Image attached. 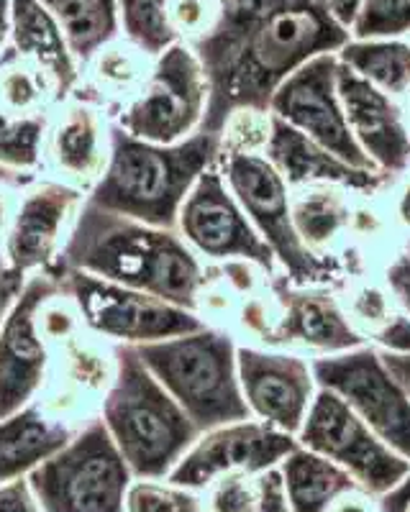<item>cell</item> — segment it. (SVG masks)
I'll use <instances>...</instances> for the list:
<instances>
[{"instance_id":"obj_1","label":"cell","mask_w":410,"mask_h":512,"mask_svg":"<svg viewBox=\"0 0 410 512\" xmlns=\"http://www.w3.org/2000/svg\"><path fill=\"white\" fill-rule=\"evenodd\" d=\"M362 0H218L213 29L188 47L208 80L200 131L221 136L234 113H264L305 62L352 41Z\"/></svg>"},{"instance_id":"obj_2","label":"cell","mask_w":410,"mask_h":512,"mask_svg":"<svg viewBox=\"0 0 410 512\" xmlns=\"http://www.w3.org/2000/svg\"><path fill=\"white\" fill-rule=\"evenodd\" d=\"M65 269H82L193 313L208 280L200 256L177 231L113 216L88 203L54 277L62 280Z\"/></svg>"},{"instance_id":"obj_3","label":"cell","mask_w":410,"mask_h":512,"mask_svg":"<svg viewBox=\"0 0 410 512\" xmlns=\"http://www.w3.org/2000/svg\"><path fill=\"white\" fill-rule=\"evenodd\" d=\"M221 136L198 131L177 144H149L113 123L111 159L85 203L113 216L177 231V216L205 169L218 162Z\"/></svg>"},{"instance_id":"obj_4","label":"cell","mask_w":410,"mask_h":512,"mask_svg":"<svg viewBox=\"0 0 410 512\" xmlns=\"http://www.w3.org/2000/svg\"><path fill=\"white\" fill-rule=\"evenodd\" d=\"M100 420L134 479H167L200 436L136 346H116V377L100 405Z\"/></svg>"},{"instance_id":"obj_5","label":"cell","mask_w":410,"mask_h":512,"mask_svg":"<svg viewBox=\"0 0 410 512\" xmlns=\"http://www.w3.org/2000/svg\"><path fill=\"white\" fill-rule=\"evenodd\" d=\"M234 338L203 331L136 346L141 361L177 400L200 433L252 418L239 384Z\"/></svg>"},{"instance_id":"obj_6","label":"cell","mask_w":410,"mask_h":512,"mask_svg":"<svg viewBox=\"0 0 410 512\" xmlns=\"http://www.w3.org/2000/svg\"><path fill=\"white\" fill-rule=\"evenodd\" d=\"M134 474L100 415L29 472L44 512H123Z\"/></svg>"},{"instance_id":"obj_7","label":"cell","mask_w":410,"mask_h":512,"mask_svg":"<svg viewBox=\"0 0 410 512\" xmlns=\"http://www.w3.org/2000/svg\"><path fill=\"white\" fill-rule=\"evenodd\" d=\"M205 111V72L193 49L185 41H177L175 47L154 59L147 80L116 113L113 123L134 139L170 146L198 134Z\"/></svg>"},{"instance_id":"obj_8","label":"cell","mask_w":410,"mask_h":512,"mask_svg":"<svg viewBox=\"0 0 410 512\" xmlns=\"http://www.w3.org/2000/svg\"><path fill=\"white\" fill-rule=\"evenodd\" d=\"M62 280L80 310L85 328L113 346L154 344L188 336L208 326L193 310L116 285L82 269H65Z\"/></svg>"},{"instance_id":"obj_9","label":"cell","mask_w":410,"mask_h":512,"mask_svg":"<svg viewBox=\"0 0 410 512\" xmlns=\"http://www.w3.org/2000/svg\"><path fill=\"white\" fill-rule=\"evenodd\" d=\"M216 164L246 218L298 285L334 277L339 269L336 262L318 259L295 231L293 208L287 203V182L270 159L254 152H221Z\"/></svg>"},{"instance_id":"obj_10","label":"cell","mask_w":410,"mask_h":512,"mask_svg":"<svg viewBox=\"0 0 410 512\" xmlns=\"http://www.w3.org/2000/svg\"><path fill=\"white\" fill-rule=\"evenodd\" d=\"M298 443L341 466L364 492L385 497L410 472V461L382 443L377 433L331 390L316 392Z\"/></svg>"},{"instance_id":"obj_11","label":"cell","mask_w":410,"mask_h":512,"mask_svg":"<svg viewBox=\"0 0 410 512\" xmlns=\"http://www.w3.org/2000/svg\"><path fill=\"white\" fill-rule=\"evenodd\" d=\"M88 195L52 177H36L21 190L16 216L0 246L3 272L11 285H21L36 272L57 274Z\"/></svg>"},{"instance_id":"obj_12","label":"cell","mask_w":410,"mask_h":512,"mask_svg":"<svg viewBox=\"0 0 410 512\" xmlns=\"http://www.w3.org/2000/svg\"><path fill=\"white\" fill-rule=\"evenodd\" d=\"M321 390H331L377 433L382 443L410 461V397L369 346L323 356L313 364Z\"/></svg>"},{"instance_id":"obj_13","label":"cell","mask_w":410,"mask_h":512,"mask_svg":"<svg viewBox=\"0 0 410 512\" xmlns=\"http://www.w3.org/2000/svg\"><path fill=\"white\" fill-rule=\"evenodd\" d=\"M177 233L195 254L205 259H216V262L244 259L259 264L267 272L275 267V254L246 218L244 208L223 180L218 164L205 169L188 192L177 216Z\"/></svg>"},{"instance_id":"obj_14","label":"cell","mask_w":410,"mask_h":512,"mask_svg":"<svg viewBox=\"0 0 410 512\" xmlns=\"http://www.w3.org/2000/svg\"><path fill=\"white\" fill-rule=\"evenodd\" d=\"M62 287L65 280L54 274H31L0 320V420L26 408L44 390L49 346L39 326V310Z\"/></svg>"},{"instance_id":"obj_15","label":"cell","mask_w":410,"mask_h":512,"mask_svg":"<svg viewBox=\"0 0 410 512\" xmlns=\"http://www.w3.org/2000/svg\"><path fill=\"white\" fill-rule=\"evenodd\" d=\"M336 72H339V54H321L305 62L275 90L270 100L272 116L311 136L346 164L377 172L375 162L364 154L346 123L336 90Z\"/></svg>"},{"instance_id":"obj_16","label":"cell","mask_w":410,"mask_h":512,"mask_svg":"<svg viewBox=\"0 0 410 512\" xmlns=\"http://www.w3.org/2000/svg\"><path fill=\"white\" fill-rule=\"evenodd\" d=\"M295 446H298V438L257 418L221 425V428L200 433L188 454L172 469L167 482L203 492L226 474H259L272 466H280V461Z\"/></svg>"},{"instance_id":"obj_17","label":"cell","mask_w":410,"mask_h":512,"mask_svg":"<svg viewBox=\"0 0 410 512\" xmlns=\"http://www.w3.org/2000/svg\"><path fill=\"white\" fill-rule=\"evenodd\" d=\"M44 341L49 369L39 397L57 413L88 425L100 415L103 397L116 377V346L90 333L85 323Z\"/></svg>"},{"instance_id":"obj_18","label":"cell","mask_w":410,"mask_h":512,"mask_svg":"<svg viewBox=\"0 0 410 512\" xmlns=\"http://www.w3.org/2000/svg\"><path fill=\"white\" fill-rule=\"evenodd\" d=\"M111 131L113 118L100 105L77 95L57 103L41 144V177L90 195L111 159Z\"/></svg>"},{"instance_id":"obj_19","label":"cell","mask_w":410,"mask_h":512,"mask_svg":"<svg viewBox=\"0 0 410 512\" xmlns=\"http://www.w3.org/2000/svg\"><path fill=\"white\" fill-rule=\"evenodd\" d=\"M239 384L252 418L275 425L298 438L303 420L316 397L313 367L303 359L270 351L236 349Z\"/></svg>"},{"instance_id":"obj_20","label":"cell","mask_w":410,"mask_h":512,"mask_svg":"<svg viewBox=\"0 0 410 512\" xmlns=\"http://www.w3.org/2000/svg\"><path fill=\"white\" fill-rule=\"evenodd\" d=\"M336 90L354 139L375 162V167H380L382 172H400L408 167L410 136L390 95L349 70L346 64H341V59Z\"/></svg>"},{"instance_id":"obj_21","label":"cell","mask_w":410,"mask_h":512,"mask_svg":"<svg viewBox=\"0 0 410 512\" xmlns=\"http://www.w3.org/2000/svg\"><path fill=\"white\" fill-rule=\"evenodd\" d=\"M82 428L41 397L0 420V484L29 477L31 469L65 448Z\"/></svg>"},{"instance_id":"obj_22","label":"cell","mask_w":410,"mask_h":512,"mask_svg":"<svg viewBox=\"0 0 410 512\" xmlns=\"http://www.w3.org/2000/svg\"><path fill=\"white\" fill-rule=\"evenodd\" d=\"M264 152L287 185L336 182V185L354 187V190H375L382 185V172H367V169L346 164L344 159L323 149L311 136H305L303 131L277 116H270Z\"/></svg>"},{"instance_id":"obj_23","label":"cell","mask_w":410,"mask_h":512,"mask_svg":"<svg viewBox=\"0 0 410 512\" xmlns=\"http://www.w3.org/2000/svg\"><path fill=\"white\" fill-rule=\"evenodd\" d=\"M11 49L52 77L59 103L72 98L80 85L82 67L57 18L39 0H11Z\"/></svg>"},{"instance_id":"obj_24","label":"cell","mask_w":410,"mask_h":512,"mask_svg":"<svg viewBox=\"0 0 410 512\" xmlns=\"http://www.w3.org/2000/svg\"><path fill=\"white\" fill-rule=\"evenodd\" d=\"M282 313L275 331H270V341L282 344H305L321 351H352L362 346V338L354 331L334 300L326 295H311V292H287L280 290Z\"/></svg>"},{"instance_id":"obj_25","label":"cell","mask_w":410,"mask_h":512,"mask_svg":"<svg viewBox=\"0 0 410 512\" xmlns=\"http://www.w3.org/2000/svg\"><path fill=\"white\" fill-rule=\"evenodd\" d=\"M152 64L154 59L149 54L118 36L111 44L98 49L93 59L82 67L80 85L72 95L100 105L103 111H108V116L116 118V113L141 88V82L147 80Z\"/></svg>"},{"instance_id":"obj_26","label":"cell","mask_w":410,"mask_h":512,"mask_svg":"<svg viewBox=\"0 0 410 512\" xmlns=\"http://www.w3.org/2000/svg\"><path fill=\"white\" fill-rule=\"evenodd\" d=\"M280 474L290 512H328L344 492L359 487L341 466L300 443L280 461Z\"/></svg>"},{"instance_id":"obj_27","label":"cell","mask_w":410,"mask_h":512,"mask_svg":"<svg viewBox=\"0 0 410 512\" xmlns=\"http://www.w3.org/2000/svg\"><path fill=\"white\" fill-rule=\"evenodd\" d=\"M39 3L57 18L80 67H85L98 49L121 36L118 0H39Z\"/></svg>"},{"instance_id":"obj_28","label":"cell","mask_w":410,"mask_h":512,"mask_svg":"<svg viewBox=\"0 0 410 512\" xmlns=\"http://www.w3.org/2000/svg\"><path fill=\"white\" fill-rule=\"evenodd\" d=\"M200 495L208 512H290L280 466L259 474H226Z\"/></svg>"},{"instance_id":"obj_29","label":"cell","mask_w":410,"mask_h":512,"mask_svg":"<svg viewBox=\"0 0 410 512\" xmlns=\"http://www.w3.org/2000/svg\"><path fill=\"white\" fill-rule=\"evenodd\" d=\"M339 59L382 93L400 95L410 88V41L352 39Z\"/></svg>"},{"instance_id":"obj_30","label":"cell","mask_w":410,"mask_h":512,"mask_svg":"<svg viewBox=\"0 0 410 512\" xmlns=\"http://www.w3.org/2000/svg\"><path fill=\"white\" fill-rule=\"evenodd\" d=\"M57 85L39 64L18 57L11 47L0 54V105L18 116H39L57 105Z\"/></svg>"},{"instance_id":"obj_31","label":"cell","mask_w":410,"mask_h":512,"mask_svg":"<svg viewBox=\"0 0 410 512\" xmlns=\"http://www.w3.org/2000/svg\"><path fill=\"white\" fill-rule=\"evenodd\" d=\"M172 0H118L121 36L152 59L175 47L180 34L172 26Z\"/></svg>"},{"instance_id":"obj_32","label":"cell","mask_w":410,"mask_h":512,"mask_svg":"<svg viewBox=\"0 0 410 512\" xmlns=\"http://www.w3.org/2000/svg\"><path fill=\"white\" fill-rule=\"evenodd\" d=\"M49 113L18 116L0 105V167L39 177L36 172L41 169V144L47 134Z\"/></svg>"},{"instance_id":"obj_33","label":"cell","mask_w":410,"mask_h":512,"mask_svg":"<svg viewBox=\"0 0 410 512\" xmlns=\"http://www.w3.org/2000/svg\"><path fill=\"white\" fill-rule=\"evenodd\" d=\"M349 221V208L336 192L313 190L293 205V223L308 249H318L334 239L339 228Z\"/></svg>"},{"instance_id":"obj_34","label":"cell","mask_w":410,"mask_h":512,"mask_svg":"<svg viewBox=\"0 0 410 512\" xmlns=\"http://www.w3.org/2000/svg\"><path fill=\"white\" fill-rule=\"evenodd\" d=\"M410 34V0H362L352 39H400Z\"/></svg>"},{"instance_id":"obj_35","label":"cell","mask_w":410,"mask_h":512,"mask_svg":"<svg viewBox=\"0 0 410 512\" xmlns=\"http://www.w3.org/2000/svg\"><path fill=\"white\" fill-rule=\"evenodd\" d=\"M172 26L185 44L213 29L218 18V0H172Z\"/></svg>"},{"instance_id":"obj_36","label":"cell","mask_w":410,"mask_h":512,"mask_svg":"<svg viewBox=\"0 0 410 512\" xmlns=\"http://www.w3.org/2000/svg\"><path fill=\"white\" fill-rule=\"evenodd\" d=\"M0 512H44L31 489L29 477L0 484Z\"/></svg>"},{"instance_id":"obj_37","label":"cell","mask_w":410,"mask_h":512,"mask_svg":"<svg viewBox=\"0 0 410 512\" xmlns=\"http://www.w3.org/2000/svg\"><path fill=\"white\" fill-rule=\"evenodd\" d=\"M34 180H21V177H0V246H3V241H6L8 228H11L13 216H16L21 190H24V187Z\"/></svg>"},{"instance_id":"obj_38","label":"cell","mask_w":410,"mask_h":512,"mask_svg":"<svg viewBox=\"0 0 410 512\" xmlns=\"http://www.w3.org/2000/svg\"><path fill=\"white\" fill-rule=\"evenodd\" d=\"M377 341L385 346L387 354H410V318L405 315L387 318L377 333Z\"/></svg>"},{"instance_id":"obj_39","label":"cell","mask_w":410,"mask_h":512,"mask_svg":"<svg viewBox=\"0 0 410 512\" xmlns=\"http://www.w3.org/2000/svg\"><path fill=\"white\" fill-rule=\"evenodd\" d=\"M328 512H382L380 497L369 495L362 487H354L339 497Z\"/></svg>"},{"instance_id":"obj_40","label":"cell","mask_w":410,"mask_h":512,"mask_svg":"<svg viewBox=\"0 0 410 512\" xmlns=\"http://www.w3.org/2000/svg\"><path fill=\"white\" fill-rule=\"evenodd\" d=\"M387 285L395 292L398 303L410 313V256H400L398 262L387 269Z\"/></svg>"},{"instance_id":"obj_41","label":"cell","mask_w":410,"mask_h":512,"mask_svg":"<svg viewBox=\"0 0 410 512\" xmlns=\"http://www.w3.org/2000/svg\"><path fill=\"white\" fill-rule=\"evenodd\" d=\"M357 313L362 315V318L372 320V323H382V320H387V303L385 297L380 295L377 290H364L362 295L357 297Z\"/></svg>"},{"instance_id":"obj_42","label":"cell","mask_w":410,"mask_h":512,"mask_svg":"<svg viewBox=\"0 0 410 512\" xmlns=\"http://www.w3.org/2000/svg\"><path fill=\"white\" fill-rule=\"evenodd\" d=\"M382 364H385L387 372L393 374L395 382H398L410 397V354H385L382 356Z\"/></svg>"},{"instance_id":"obj_43","label":"cell","mask_w":410,"mask_h":512,"mask_svg":"<svg viewBox=\"0 0 410 512\" xmlns=\"http://www.w3.org/2000/svg\"><path fill=\"white\" fill-rule=\"evenodd\" d=\"M410 505V472L393 492H387L385 497H380L382 512H405V507Z\"/></svg>"},{"instance_id":"obj_44","label":"cell","mask_w":410,"mask_h":512,"mask_svg":"<svg viewBox=\"0 0 410 512\" xmlns=\"http://www.w3.org/2000/svg\"><path fill=\"white\" fill-rule=\"evenodd\" d=\"M11 47V0H0V54Z\"/></svg>"},{"instance_id":"obj_45","label":"cell","mask_w":410,"mask_h":512,"mask_svg":"<svg viewBox=\"0 0 410 512\" xmlns=\"http://www.w3.org/2000/svg\"><path fill=\"white\" fill-rule=\"evenodd\" d=\"M177 512H208V507H205L203 495H200V492L185 489V497H182L180 510H177Z\"/></svg>"},{"instance_id":"obj_46","label":"cell","mask_w":410,"mask_h":512,"mask_svg":"<svg viewBox=\"0 0 410 512\" xmlns=\"http://www.w3.org/2000/svg\"><path fill=\"white\" fill-rule=\"evenodd\" d=\"M400 218H403L405 226H410V185L405 187L403 200H400Z\"/></svg>"},{"instance_id":"obj_47","label":"cell","mask_w":410,"mask_h":512,"mask_svg":"<svg viewBox=\"0 0 410 512\" xmlns=\"http://www.w3.org/2000/svg\"><path fill=\"white\" fill-rule=\"evenodd\" d=\"M405 512H410V505H408V507H405Z\"/></svg>"}]
</instances>
